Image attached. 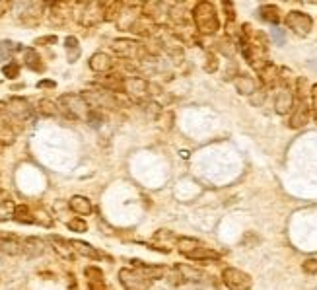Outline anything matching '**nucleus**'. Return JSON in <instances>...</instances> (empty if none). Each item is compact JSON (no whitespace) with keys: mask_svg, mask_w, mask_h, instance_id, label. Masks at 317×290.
I'll list each match as a JSON object with an SVG mask.
<instances>
[{"mask_svg":"<svg viewBox=\"0 0 317 290\" xmlns=\"http://www.w3.org/2000/svg\"><path fill=\"white\" fill-rule=\"evenodd\" d=\"M2 72L6 78H18V72H20V65L18 63H8L2 67Z\"/></svg>","mask_w":317,"mask_h":290,"instance_id":"30","label":"nucleus"},{"mask_svg":"<svg viewBox=\"0 0 317 290\" xmlns=\"http://www.w3.org/2000/svg\"><path fill=\"white\" fill-rule=\"evenodd\" d=\"M113 49L119 51L121 55H136L138 51H142V45L131 39H117L113 41Z\"/></svg>","mask_w":317,"mask_h":290,"instance_id":"10","label":"nucleus"},{"mask_svg":"<svg viewBox=\"0 0 317 290\" xmlns=\"http://www.w3.org/2000/svg\"><path fill=\"white\" fill-rule=\"evenodd\" d=\"M61 105H65V109L68 111L70 117H86L88 115V105H86V100L82 98V96H76V94H68V96H63L61 100H59Z\"/></svg>","mask_w":317,"mask_h":290,"instance_id":"3","label":"nucleus"},{"mask_svg":"<svg viewBox=\"0 0 317 290\" xmlns=\"http://www.w3.org/2000/svg\"><path fill=\"white\" fill-rule=\"evenodd\" d=\"M193 16H195V25L198 27L200 34L214 35L218 32V16H216V10L210 2H198Z\"/></svg>","mask_w":317,"mask_h":290,"instance_id":"1","label":"nucleus"},{"mask_svg":"<svg viewBox=\"0 0 317 290\" xmlns=\"http://www.w3.org/2000/svg\"><path fill=\"white\" fill-rule=\"evenodd\" d=\"M292 109H294V111L290 115V127H292V129L304 127V125L307 123V119H309V105H307V101L304 100V98H298Z\"/></svg>","mask_w":317,"mask_h":290,"instance_id":"5","label":"nucleus"},{"mask_svg":"<svg viewBox=\"0 0 317 290\" xmlns=\"http://www.w3.org/2000/svg\"><path fill=\"white\" fill-rule=\"evenodd\" d=\"M68 207L76 212V214H82V216H86V214L92 212V202H90V199L80 197V195H74V197L70 199V202H68Z\"/></svg>","mask_w":317,"mask_h":290,"instance_id":"12","label":"nucleus"},{"mask_svg":"<svg viewBox=\"0 0 317 290\" xmlns=\"http://www.w3.org/2000/svg\"><path fill=\"white\" fill-rule=\"evenodd\" d=\"M315 121H317V105H315Z\"/></svg>","mask_w":317,"mask_h":290,"instance_id":"41","label":"nucleus"},{"mask_svg":"<svg viewBox=\"0 0 317 290\" xmlns=\"http://www.w3.org/2000/svg\"><path fill=\"white\" fill-rule=\"evenodd\" d=\"M148 88H150L148 82L142 78H129L125 82V90L132 96H136V98H142L144 94L148 92Z\"/></svg>","mask_w":317,"mask_h":290,"instance_id":"11","label":"nucleus"},{"mask_svg":"<svg viewBox=\"0 0 317 290\" xmlns=\"http://www.w3.org/2000/svg\"><path fill=\"white\" fill-rule=\"evenodd\" d=\"M56 37L55 35H51V37H41V39H37L35 41V45H43V43H55Z\"/></svg>","mask_w":317,"mask_h":290,"instance_id":"37","label":"nucleus"},{"mask_svg":"<svg viewBox=\"0 0 317 290\" xmlns=\"http://www.w3.org/2000/svg\"><path fill=\"white\" fill-rule=\"evenodd\" d=\"M37 88H55V82H51V80H43V82H39V84H37Z\"/></svg>","mask_w":317,"mask_h":290,"instance_id":"38","label":"nucleus"},{"mask_svg":"<svg viewBox=\"0 0 317 290\" xmlns=\"http://www.w3.org/2000/svg\"><path fill=\"white\" fill-rule=\"evenodd\" d=\"M16 47L18 45H14L12 41H0V61H8L16 51Z\"/></svg>","mask_w":317,"mask_h":290,"instance_id":"28","label":"nucleus"},{"mask_svg":"<svg viewBox=\"0 0 317 290\" xmlns=\"http://www.w3.org/2000/svg\"><path fill=\"white\" fill-rule=\"evenodd\" d=\"M10 111L16 113L18 117H22L23 119V117H27V115L32 113V109H30V103H27V101L18 100V98H16V100L10 101Z\"/></svg>","mask_w":317,"mask_h":290,"instance_id":"22","label":"nucleus"},{"mask_svg":"<svg viewBox=\"0 0 317 290\" xmlns=\"http://www.w3.org/2000/svg\"><path fill=\"white\" fill-rule=\"evenodd\" d=\"M222 282L230 290H249L253 286L251 277L236 267H226L222 271Z\"/></svg>","mask_w":317,"mask_h":290,"instance_id":"2","label":"nucleus"},{"mask_svg":"<svg viewBox=\"0 0 317 290\" xmlns=\"http://www.w3.org/2000/svg\"><path fill=\"white\" fill-rule=\"evenodd\" d=\"M111 67H113V61L107 53H96L90 59V68L96 72H107Z\"/></svg>","mask_w":317,"mask_h":290,"instance_id":"9","label":"nucleus"},{"mask_svg":"<svg viewBox=\"0 0 317 290\" xmlns=\"http://www.w3.org/2000/svg\"><path fill=\"white\" fill-rule=\"evenodd\" d=\"M23 59H25V65L32 68V70H43V65H39L41 59H39V55H37L35 49H25Z\"/></svg>","mask_w":317,"mask_h":290,"instance_id":"24","label":"nucleus"},{"mask_svg":"<svg viewBox=\"0 0 317 290\" xmlns=\"http://www.w3.org/2000/svg\"><path fill=\"white\" fill-rule=\"evenodd\" d=\"M0 251L10 253V255H18V253L23 251V244H20L16 238H0Z\"/></svg>","mask_w":317,"mask_h":290,"instance_id":"14","label":"nucleus"},{"mask_svg":"<svg viewBox=\"0 0 317 290\" xmlns=\"http://www.w3.org/2000/svg\"><path fill=\"white\" fill-rule=\"evenodd\" d=\"M39 111L45 113V115H55V113H56V105L53 103V101L43 100L41 103H39Z\"/></svg>","mask_w":317,"mask_h":290,"instance_id":"33","label":"nucleus"},{"mask_svg":"<svg viewBox=\"0 0 317 290\" xmlns=\"http://www.w3.org/2000/svg\"><path fill=\"white\" fill-rule=\"evenodd\" d=\"M302 269H304V273H307V275H317V259H306Z\"/></svg>","mask_w":317,"mask_h":290,"instance_id":"34","label":"nucleus"},{"mask_svg":"<svg viewBox=\"0 0 317 290\" xmlns=\"http://www.w3.org/2000/svg\"><path fill=\"white\" fill-rule=\"evenodd\" d=\"M84 275L88 277V282H101L103 280V273L98 267H88L84 271Z\"/></svg>","mask_w":317,"mask_h":290,"instance_id":"29","label":"nucleus"},{"mask_svg":"<svg viewBox=\"0 0 317 290\" xmlns=\"http://www.w3.org/2000/svg\"><path fill=\"white\" fill-rule=\"evenodd\" d=\"M0 142H14V131H10L4 123H0Z\"/></svg>","mask_w":317,"mask_h":290,"instance_id":"32","label":"nucleus"},{"mask_svg":"<svg viewBox=\"0 0 317 290\" xmlns=\"http://www.w3.org/2000/svg\"><path fill=\"white\" fill-rule=\"evenodd\" d=\"M311 98H313V101H315V105H317V84L311 88Z\"/></svg>","mask_w":317,"mask_h":290,"instance_id":"40","label":"nucleus"},{"mask_svg":"<svg viewBox=\"0 0 317 290\" xmlns=\"http://www.w3.org/2000/svg\"><path fill=\"white\" fill-rule=\"evenodd\" d=\"M66 49H68V61L72 63V61H76L78 55H80V49H78V39L76 37H66Z\"/></svg>","mask_w":317,"mask_h":290,"instance_id":"27","label":"nucleus"},{"mask_svg":"<svg viewBox=\"0 0 317 290\" xmlns=\"http://www.w3.org/2000/svg\"><path fill=\"white\" fill-rule=\"evenodd\" d=\"M10 214L14 216V205L6 193H0V220H8Z\"/></svg>","mask_w":317,"mask_h":290,"instance_id":"20","label":"nucleus"},{"mask_svg":"<svg viewBox=\"0 0 317 290\" xmlns=\"http://www.w3.org/2000/svg\"><path fill=\"white\" fill-rule=\"evenodd\" d=\"M45 251V242L39 238H27L23 242V253H27L30 257L41 255Z\"/></svg>","mask_w":317,"mask_h":290,"instance_id":"13","label":"nucleus"},{"mask_svg":"<svg viewBox=\"0 0 317 290\" xmlns=\"http://www.w3.org/2000/svg\"><path fill=\"white\" fill-rule=\"evenodd\" d=\"M72 244V247H76L78 251L82 253V255L90 257V259H101V253H99L98 249L94 246H90V244H86V242H80V240H72L70 242Z\"/></svg>","mask_w":317,"mask_h":290,"instance_id":"19","label":"nucleus"},{"mask_svg":"<svg viewBox=\"0 0 317 290\" xmlns=\"http://www.w3.org/2000/svg\"><path fill=\"white\" fill-rule=\"evenodd\" d=\"M189 259H197V261H208V259H216L218 257V253L214 251V249H208V247H198V249H195L193 253H189Z\"/></svg>","mask_w":317,"mask_h":290,"instance_id":"25","label":"nucleus"},{"mask_svg":"<svg viewBox=\"0 0 317 290\" xmlns=\"http://www.w3.org/2000/svg\"><path fill=\"white\" fill-rule=\"evenodd\" d=\"M259 14H261V18L265 20V22L276 23L278 20H280V10H278L276 6H271V4L261 6V8H259Z\"/></svg>","mask_w":317,"mask_h":290,"instance_id":"21","label":"nucleus"},{"mask_svg":"<svg viewBox=\"0 0 317 290\" xmlns=\"http://www.w3.org/2000/svg\"><path fill=\"white\" fill-rule=\"evenodd\" d=\"M198 247H200V242L195 240V238H187V236H183V238L177 240V249H179V253H183V255L193 253Z\"/></svg>","mask_w":317,"mask_h":290,"instance_id":"15","label":"nucleus"},{"mask_svg":"<svg viewBox=\"0 0 317 290\" xmlns=\"http://www.w3.org/2000/svg\"><path fill=\"white\" fill-rule=\"evenodd\" d=\"M261 78L265 84H274V80L278 78V70L274 65H265L261 68Z\"/></svg>","mask_w":317,"mask_h":290,"instance_id":"26","label":"nucleus"},{"mask_svg":"<svg viewBox=\"0 0 317 290\" xmlns=\"http://www.w3.org/2000/svg\"><path fill=\"white\" fill-rule=\"evenodd\" d=\"M286 25L298 35H307L311 32V27H313V22L304 12H290L286 16Z\"/></svg>","mask_w":317,"mask_h":290,"instance_id":"4","label":"nucleus"},{"mask_svg":"<svg viewBox=\"0 0 317 290\" xmlns=\"http://www.w3.org/2000/svg\"><path fill=\"white\" fill-rule=\"evenodd\" d=\"M273 39L276 45H284V32L280 27H273Z\"/></svg>","mask_w":317,"mask_h":290,"instance_id":"35","label":"nucleus"},{"mask_svg":"<svg viewBox=\"0 0 317 290\" xmlns=\"http://www.w3.org/2000/svg\"><path fill=\"white\" fill-rule=\"evenodd\" d=\"M119 279L125 290H142L144 280H146V279H142L140 275H136L134 271H131V269H121Z\"/></svg>","mask_w":317,"mask_h":290,"instance_id":"6","label":"nucleus"},{"mask_svg":"<svg viewBox=\"0 0 317 290\" xmlns=\"http://www.w3.org/2000/svg\"><path fill=\"white\" fill-rule=\"evenodd\" d=\"M154 242H156V244L160 242V244H162V246H160V251H162V253H167V251H169L167 246H169L171 242H177V238H175V234L169 232V230H160V232H156V236H154Z\"/></svg>","mask_w":317,"mask_h":290,"instance_id":"17","label":"nucleus"},{"mask_svg":"<svg viewBox=\"0 0 317 290\" xmlns=\"http://www.w3.org/2000/svg\"><path fill=\"white\" fill-rule=\"evenodd\" d=\"M68 228H70L72 232H86L88 224L84 218H72V220H68Z\"/></svg>","mask_w":317,"mask_h":290,"instance_id":"31","label":"nucleus"},{"mask_svg":"<svg viewBox=\"0 0 317 290\" xmlns=\"http://www.w3.org/2000/svg\"><path fill=\"white\" fill-rule=\"evenodd\" d=\"M88 290H107V288H105V284L101 280V282H88Z\"/></svg>","mask_w":317,"mask_h":290,"instance_id":"36","label":"nucleus"},{"mask_svg":"<svg viewBox=\"0 0 317 290\" xmlns=\"http://www.w3.org/2000/svg\"><path fill=\"white\" fill-rule=\"evenodd\" d=\"M292 107H294V98H292L290 90L280 88V92H278L276 98H274V109L278 113H288Z\"/></svg>","mask_w":317,"mask_h":290,"instance_id":"8","label":"nucleus"},{"mask_svg":"<svg viewBox=\"0 0 317 290\" xmlns=\"http://www.w3.org/2000/svg\"><path fill=\"white\" fill-rule=\"evenodd\" d=\"M8 8H10V6H8L6 2H0V16H4V14H6V10H8Z\"/></svg>","mask_w":317,"mask_h":290,"instance_id":"39","label":"nucleus"},{"mask_svg":"<svg viewBox=\"0 0 317 290\" xmlns=\"http://www.w3.org/2000/svg\"><path fill=\"white\" fill-rule=\"evenodd\" d=\"M51 242L55 244V249L59 251V255H63L65 259H74V251H72V244L70 242H66L63 238H56V236L51 238Z\"/></svg>","mask_w":317,"mask_h":290,"instance_id":"16","label":"nucleus"},{"mask_svg":"<svg viewBox=\"0 0 317 290\" xmlns=\"http://www.w3.org/2000/svg\"><path fill=\"white\" fill-rule=\"evenodd\" d=\"M236 88H238V92L240 94H243V96H251V94H255V80L251 78V76H238V80H236Z\"/></svg>","mask_w":317,"mask_h":290,"instance_id":"18","label":"nucleus"},{"mask_svg":"<svg viewBox=\"0 0 317 290\" xmlns=\"http://www.w3.org/2000/svg\"><path fill=\"white\" fill-rule=\"evenodd\" d=\"M14 218L18 220V222L22 224H33V214L30 212V209L25 207V205H18L16 209H14Z\"/></svg>","mask_w":317,"mask_h":290,"instance_id":"23","label":"nucleus"},{"mask_svg":"<svg viewBox=\"0 0 317 290\" xmlns=\"http://www.w3.org/2000/svg\"><path fill=\"white\" fill-rule=\"evenodd\" d=\"M132 265L138 267L140 277L146 280H160L165 275V269L160 267V265H146L142 261H132Z\"/></svg>","mask_w":317,"mask_h":290,"instance_id":"7","label":"nucleus"}]
</instances>
